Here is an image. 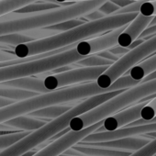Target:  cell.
<instances>
[{
  "label": "cell",
  "mask_w": 156,
  "mask_h": 156,
  "mask_svg": "<svg viewBox=\"0 0 156 156\" xmlns=\"http://www.w3.org/2000/svg\"><path fill=\"white\" fill-rule=\"evenodd\" d=\"M127 26L128 25L109 31L105 35L80 41L75 46L77 53L83 57H88L117 46L118 39L119 35L123 32V30L127 28Z\"/></svg>",
  "instance_id": "cell-9"
},
{
  "label": "cell",
  "mask_w": 156,
  "mask_h": 156,
  "mask_svg": "<svg viewBox=\"0 0 156 156\" xmlns=\"http://www.w3.org/2000/svg\"><path fill=\"white\" fill-rule=\"evenodd\" d=\"M151 132H156V123H150L140 126L126 127L121 128L113 131H104V132H94L85 138L80 142H103L115 140L124 138L137 137L139 135H146Z\"/></svg>",
  "instance_id": "cell-11"
},
{
  "label": "cell",
  "mask_w": 156,
  "mask_h": 156,
  "mask_svg": "<svg viewBox=\"0 0 156 156\" xmlns=\"http://www.w3.org/2000/svg\"><path fill=\"white\" fill-rule=\"evenodd\" d=\"M86 22H84V20H80V19H74V20H70L59 24H55L44 29H47L49 30H52V31H56V32H64L67 30H70L72 29H74L78 26H81L83 24H85Z\"/></svg>",
  "instance_id": "cell-26"
},
{
  "label": "cell",
  "mask_w": 156,
  "mask_h": 156,
  "mask_svg": "<svg viewBox=\"0 0 156 156\" xmlns=\"http://www.w3.org/2000/svg\"><path fill=\"white\" fill-rule=\"evenodd\" d=\"M152 19L153 17H145L139 13L133 21H131L130 24H128L127 28L119 35L118 39V45L124 48H128L136 40H138L147 27H149Z\"/></svg>",
  "instance_id": "cell-13"
},
{
  "label": "cell",
  "mask_w": 156,
  "mask_h": 156,
  "mask_svg": "<svg viewBox=\"0 0 156 156\" xmlns=\"http://www.w3.org/2000/svg\"><path fill=\"white\" fill-rule=\"evenodd\" d=\"M37 152H38L37 151L32 150V151H28V152H25V153H24V154H22L21 156H34Z\"/></svg>",
  "instance_id": "cell-40"
},
{
  "label": "cell",
  "mask_w": 156,
  "mask_h": 156,
  "mask_svg": "<svg viewBox=\"0 0 156 156\" xmlns=\"http://www.w3.org/2000/svg\"><path fill=\"white\" fill-rule=\"evenodd\" d=\"M109 66L100 67H80L74 68L70 71L51 74L45 77L44 87L49 91H55L58 88L70 87L75 84H80L84 82H96L98 78L107 71Z\"/></svg>",
  "instance_id": "cell-7"
},
{
  "label": "cell",
  "mask_w": 156,
  "mask_h": 156,
  "mask_svg": "<svg viewBox=\"0 0 156 156\" xmlns=\"http://www.w3.org/2000/svg\"><path fill=\"white\" fill-rule=\"evenodd\" d=\"M73 107L67 106V105H57V106H51L47 107L41 109H39L37 111L30 113L28 116L31 118H41L45 119H55L66 112H68Z\"/></svg>",
  "instance_id": "cell-18"
},
{
  "label": "cell",
  "mask_w": 156,
  "mask_h": 156,
  "mask_svg": "<svg viewBox=\"0 0 156 156\" xmlns=\"http://www.w3.org/2000/svg\"><path fill=\"white\" fill-rule=\"evenodd\" d=\"M0 1H2V0H0Z\"/></svg>",
  "instance_id": "cell-46"
},
{
  "label": "cell",
  "mask_w": 156,
  "mask_h": 156,
  "mask_svg": "<svg viewBox=\"0 0 156 156\" xmlns=\"http://www.w3.org/2000/svg\"><path fill=\"white\" fill-rule=\"evenodd\" d=\"M155 153H156V139H153L146 146L133 152L129 156H153Z\"/></svg>",
  "instance_id": "cell-27"
},
{
  "label": "cell",
  "mask_w": 156,
  "mask_h": 156,
  "mask_svg": "<svg viewBox=\"0 0 156 156\" xmlns=\"http://www.w3.org/2000/svg\"><path fill=\"white\" fill-rule=\"evenodd\" d=\"M102 125L103 121H100L80 131L70 130L61 138L51 141L48 146L39 151L34 156H60L90 134L96 132L100 127H102Z\"/></svg>",
  "instance_id": "cell-8"
},
{
  "label": "cell",
  "mask_w": 156,
  "mask_h": 156,
  "mask_svg": "<svg viewBox=\"0 0 156 156\" xmlns=\"http://www.w3.org/2000/svg\"><path fill=\"white\" fill-rule=\"evenodd\" d=\"M36 41L34 38H31L24 33H13L9 35L0 36V43H5L14 46H19L20 44L28 43L30 41Z\"/></svg>",
  "instance_id": "cell-24"
},
{
  "label": "cell",
  "mask_w": 156,
  "mask_h": 156,
  "mask_svg": "<svg viewBox=\"0 0 156 156\" xmlns=\"http://www.w3.org/2000/svg\"><path fill=\"white\" fill-rule=\"evenodd\" d=\"M156 71V54L141 62L128 71V75L136 81H141L151 73Z\"/></svg>",
  "instance_id": "cell-17"
},
{
  "label": "cell",
  "mask_w": 156,
  "mask_h": 156,
  "mask_svg": "<svg viewBox=\"0 0 156 156\" xmlns=\"http://www.w3.org/2000/svg\"><path fill=\"white\" fill-rule=\"evenodd\" d=\"M98 56H100V57H103V58H105V59H108V60H109V61H112V62H117L120 59V57H119V56H118V55H115V54L111 53L109 51H101V52L98 53Z\"/></svg>",
  "instance_id": "cell-33"
},
{
  "label": "cell",
  "mask_w": 156,
  "mask_h": 156,
  "mask_svg": "<svg viewBox=\"0 0 156 156\" xmlns=\"http://www.w3.org/2000/svg\"><path fill=\"white\" fill-rule=\"evenodd\" d=\"M156 95V80L141 83L130 87L113 98L106 101L88 112L75 117L70 122L71 130L80 131L98 122L103 121L108 117L117 114L124 108L135 104L151 96Z\"/></svg>",
  "instance_id": "cell-3"
},
{
  "label": "cell",
  "mask_w": 156,
  "mask_h": 156,
  "mask_svg": "<svg viewBox=\"0 0 156 156\" xmlns=\"http://www.w3.org/2000/svg\"><path fill=\"white\" fill-rule=\"evenodd\" d=\"M96 107L97 102L94 98H88L76 106H73L62 116L51 120L41 129L31 131L28 136L18 142L0 151V156H21L25 152L32 151V149L38 147L62 130L67 129L73 119L88 112Z\"/></svg>",
  "instance_id": "cell-4"
},
{
  "label": "cell",
  "mask_w": 156,
  "mask_h": 156,
  "mask_svg": "<svg viewBox=\"0 0 156 156\" xmlns=\"http://www.w3.org/2000/svg\"><path fill=\"white\" fill-rule=\"evenodd\" d=\"M107 0H88L74 2L52 10L28 14L21 19L2 20L0 21V36L23 33L32 30L44 29L70 20L81 19L98 9Z\"/></svg>",
  "instance_id": "cell-2"
},
{
  "label": "cell",
  "mask_w": 156,
  "mask_h": 156,
  "mask_svg": "<svg viewBox=\"0 0 156 156\" xmlns=\"http://www.w3.org/2000/svg\"><path fill=\"white\" fill-rule=\"evenodd\" d=\"M15 132H18V131H1V130H0V136H3V135H9V134L15 133Z\"/></svg>",
  "instance_id": "cell-41"
},
{
  "label": "cell",
  "mask_w": 156,
  "mask_h": 156,
  "mask_svg": "<svg viewBox=\"0 0 156 156\" xmlns=\"http://www.w3.org/2000/svg\"><path fill=\"white\" fill-rule=\"evenodd\" d=\"M146 1H149V0H140V1H136L133 2L132 4L127 6L126 8L120 9L119 10H118L117 12L114 13V15H120V14H128V13H140V9L141 7V5L143 3H145Z\"/></svg>",
  "instance_id": "cell-29"
},
{
  "label": "cell",
  "mask_w": 156,
  "mask_h": 156,
  "mask_svg": "<svg viewBox=\"0 0 156 156\" xmlns=\"http://www.w3.org/2000/svg\"><path fill=\"white\" fill-rule=\"evenodd\" d=\"M139 13H128L120 15H112L104 19L86 22L70 30L60 32L53 36L39 39L28 43L20 44L15 47L14 54L17 58H28L64 47L77 44L80 41H86L88 38L99 35L107 31H112L119 28L128 25L138 16Z\"/></svg>",
  "instance_id": "cell-1"
},
{
  "label": "cell",
  "mask_w": 156,
  "mask_h": 156,
  "mask_svg": "<svg viewBox=\"0 0 156 156\" xmlns=\"http://www.w3.org/2000/svg\"><path fill=\"white\" fill-rule=\"evenodd\" d=\"M14 59H17L16 55H13L12 53L0 50V62H7V61H10Z\"/></svg>",
  "instance_id": "cell-35"
},
{
  "label": "cell",
  "mask_w": 156,
  "mask_h": 156,
  "mask_svg": "<svg viewBox=\"0 0 156 156\" xmlns=\"http://www.w3.org/2000/svg\"><path fill=\"white\" fill-rule=\"evenodd\" d=\"M47 123L48 122L39 119L31 118L29 116H20L4 122V125L13 128L17 130L35 131L43 127L44 125H46Z\"/></svg>",
  "instance_id": "cell-15"
},
{
  "label": "cell",
  "mask_w": 156,
  "mask_h": 156,
  "mask_svg": "<svg viewBox=\"0 0 156 156\" xmlns=\"http://www.w3.org/2000/svg\"><path fill=\"white\" fill-rule=\"evenodd\" d=\"M153 96L146 98L136 105L124 109L111 117L107 118L103 120V125L96 132H104V131H113L119 129H121L123 126L129 125L140 119V112L142 108L152 99Z\"/></svg>",
  "instance_id": "cell-10"
},
{
  "label": "cell",
  "mask_w": 156,
  "mask_h": 156,
  "mask_svg": "<svg viewBox=\"0 0 156 156\" xmlns=\"http://www.w3.org/2000/svg\"><path fill=\"white\" fill-rule=\"evenodd\" d=\"M156 117V97L152 98L141 110L140 112V119L129 125L128 127H133V126H140L145 125L149 121H151L153 118Z\"/></svg>",
  "instance_id": "cell-22"
},
{
  "label": "cell",
  "mask_w": 156,
  "mask_h": 156,
  "mask_svg": "<svg viewBox=\"0 0 156 156\" xmlns=\"http://www.w3.org/2000/svg\"><path fill=\"white\" fill-rule=\"evenodd\" d=\"M153 139H149L146 137H130V138H124L115 140H109V141H103V142H79L78 144L82 145H87V146H94V147H100V148H106L110 150H116V151H129V152H135L144 146H146L148 143H150Z\"/></svg>",
  "instance_id": "cell-12"
},
{
  "label": "cell",
  "mask_w": 156,
  "mask_h": 156,
  "mask_svg": "<svg viewBox=\"0 0 156 156\" xmlns=\"http://www.w3.org/2000/svg\"><path fill=\"white\" fill-rule=\"evenodd\" d=\"M73 149L87 156H129L133 153L129 151H116V150H110V149L100 148V147L82 145L78 143L74 145Z\"/></svg>",
  "instance_id": "cell-16"
},
{
  "label": "cell",
  "mask_w": 156,
  "mask_h": 156,
  "mask_svg": "<svg viewBox=\"0 0 156 156\" xmlns=\"http://www.w3.org/2000/svg\"><path fill=\"white\" fill-rule=\"evenodd\" d=\"M38 95H40V94L30 92V91L22 90V89H18V88L0 86V98L10 99V100H13V101L25 100V99L36 97Z\"/></svg>",
  "instance_id": "cell-19"
},
{
  "label": "cell",
  "mask_w": 156,
  "mask_h": 156,
  "mask_svg": "<svg viewBox=\"0 0 156 156\" xmlns=\"http://www.w3.org/2000/svg\"><path fill=\"white\" fill-rule=\"evenodd\" d=\"M150 123H156V117H155V118H153V119H152L151 121H149L147 124H150Z\"/></svg>",
  "instance_id": "cell-43"
},
{
  "label": "cell",
  "mask_w": 156,
  "mask_h": 156,
  "mask_svg": "<svg viewBox=\"0 0 156 156\" xmlns=\"http://www.w3.org/2000/svg\"><path fill=\"white\" fill-rule=\"evenodd\" d=\"M119 9H120V8L118 5H116L113 2H111L110 0H107V1L98 9V10L101 11L106 17L114 15V13L117 12Z\"/></svg>",
  "instance_id": "cell-30"
},
{
  "label": "cell",
  "mask_w": 156,
  "mask_h": 156,
  "mask_svg": "<svg viewBox=\"0 0 156 156\" xmlns=\"http://www.w3.org/2000/svg\"><path fill=\"white\" fill-rule=\"evenodd\" d=\"M56 3H66V2H80V1H88V0H53Z\"/></svg>",
  "instance_id": "cell-39"
},
{
  "label": "cell",
  "mask_w": 156,
  "mask_h": 156,
  "mask_svg": "<svg viewBox=\"0 0 156 156\" xmlns=\"http://www.w3.org/2000/svg\"><path fill=\"white\" fill-rule=\"evenodd\" d=\"M62 6H66L64 3H62L59 5V3H53V2H45V3H33L30 5H28L16 12L21 13V14H32V13H40L44 12L48 10H52L55 9H59Z\"/></svg>",
  "instance_id": "cell-21"
},
{
  "label": "cell",
  "mask_w": 156,
  "mask_h": 156,
  "mask_svg": "<svg viewBox=\"0 0 156 156\" xmlns=\"http://www.w3.org/2000/svg\"><path fill=\"white\" fill-rule=\"evenodd\" d=\"M86 57L78 54L75 48L69 51L48 56L42 59L27 62L13 66L0 69V83L23 77H30L33 74L51 72L60 67L75 64Z\"/></svg>",
  "instance_id": "cell-5"
},
{
  "label": "cell",
  "mask_w": 156,
  "mask_h": 156,
  "mask_svg": "<svg viewBox=\"0 0 156 156\" xmlns=\"http://www.w3.org/2000/svg\"><path fill=\"white\" fill-rule=\"evenodd\" d=\"M153 156H156V153H155V154H154V155H153Z\"/></svg>",
  "instance_id": "cell-45"
},
{
  "label": "cell",
  "mask_w": 156,
  "mask_h": 156,
  "mask_svg": "<svg viewBox=\"0 0 156 156\" xmlns=\"http://www.w3.org/2000/svg\"><path fill=\"white\" fill-rule=\"evenodd\" d=\"M115 62L98 56V54L86 57L85 59L77 62L74 65L82 67H100V66H111Z\"/></svg>",
  "instance_id": "cell-23"
},
{
  "label": "cell",
  "mask_w": 156,
  "mask_h": 156,
  "mask_svg": "<svg viewBox=\"0 0 156 156\" xmlns=\"http://www.w3.org/2000/svg\"><path fill=\"white\" fill-rule=\"evenodd\" d=\"M153 25H156V16L153 17V19H152V20H151V22L150 23L149 26H153Z\"/></svg>",
  "instance_id": "cell-42"
},
{
  "label": "cell",
  "mask_w": 156,
  "mask_h": 156,
  "mask_svg": "<svg viewBox=\"0 0 156 156\" xmlns=\"http://www.w3.org/2000/svg\"><path fill=\"white\" fill-rule=\"evenodd\" d=\"M152 80H156V71L151 73L150 74H148L145 78H143V79L141 80L142 83L144 82H150V81H152Z\"/></svg>",
  "instance_id": "cell-37"
},
{
  "label": "cell",
  "mask_w": 156,
  "mask_h": 156,
  "mask_svg": "<svg viewBox=\"0 0 156 156\" xmlns=\"http://www.w3.org/2000/svg\"><path fill=\"white\" fill-rule=\"evenodd\" d=\"M153 34H156V25H153V26H149L141 34L140 36L139 37V39H145L146 37H149L151 35H153Z\"/></svg>",
  "instance_id": "cell-34"
},
{
  "label": "cell",
  "mask_w": 156,
  "mask_h": 156,
  "mask_svg": "<svg viewBox=\"0 0 156 156\" xmlns=\"http://www.w3.org/2000/svg\"><path fill=\"white\" fill-rule=\"evenodd\" d=\"M154 52H156V35L148 39L140 46L121 57L113 65L109 66L107 71L98 78L96 81L97 85L103 89L109 88L124 73Z\"/></svg>",
  "instance_id": "cell-6"
},
{
  "label": "cell",
  "mask_w": 156,
  "mask_h": 156,
  "mask_svg": "<svg viewBox=\"0 0 156 156\" xmlns=\"http://www.w3.org/2000/svg\"><path fill=\"white\" fill-rule=\"evenodd\" d=\"M108 51H109L111 53H113V54H115V55H118V56H119L120 58L121 57H123L124 55H126L127 53H129L130 51L128 49V48H124V47H120V46H115V47H113V48H111V49H109V50H108Z\"/></svg>",
  "instance_id": "cell-32"
},
{
  "label": "cell",
  "mask_w": 156,
  "mask_h": 156,
  "mask_svg": "<svg viewBox=\"0 0 156 156\" xmlns=\"http://www.w3.org/2000/svg\"><path fill=\"white\" fill-rule=\"evenodd\" d=\"M111 2H113L114 4L118 5L120 9H123V8H126L127 6L132 4L133 2L130 1V0H110Z\"/></svg>",
  "instance_id": "cell-36"
},
{
  "label": "cell",
  "mask_w": 156,
  "mask_h": 156,
  "mask_svg": "<svg viewBox=\"0 0 156 156\" xmlns=\"http://www.w3.org/2000/svg\"><path fill=\"white\" fill-rule=\"evenodd\" d=\"M30 132V131H18L15 133H11L9 135H3L0 136V151H2L10 145L18 142L21 139L28 136Z\"/></svg>",
  "instance_id": "cell-25"
},
{
  "label": "cell",
  "mask_w": 156,
  "mask_h": 156,
  "mask_svg": "<svg viewBox=\"0 0 156 156\" xmlns=\"http://www.w3.org/2000/svg\"><path fill=\"white\" fill-rule=\"evenodd\" d=\"M39 0H2L0 1V17L15 12L28 5L36 3Z\"/></svg>",
  "instance_id": "cell-20"
},
{
  "label": "cell",
  "mask_w": 156,
  "mask_h": 156,
  "mask_svg": "<svg viewBox=\"0 0 156 156\" xmlns=\"http://www.w3.org/2000/svg\"><path fill=\"white\" fill-rule=\"evenodd\" d=\"M130 1H132V2H136V1H140V0H130Z\"/></svg>",
  "instance_id": "cell-44"
},
{
  "label": "cell",
  "mask_w": 156,
  "mask_h": 156,
  "mask_svg": "<svg viewBox=\"0 0 156 156\" xmlns=\"http://www.w3.org/2000/svg\"><path fill=\"white\" fill-rule=\"evenodd\" d=\"M0 86L22 89L26 91L38 93V94H46V93L51 92L44 87L43 79H41V78H34V77L18 78V79L0 83Z\"/></svg>",
  "instance_id": "cell-14"
},
{
  "label": "cell",
  "mask_w": 156,
  "mask_h": 156,
  "mask_svg": "<svg viewBox=\"0 0 156 156\" xmlns=\"http://www.w3.org/2000/svg\"><path fill=\"white\" fill-rule=\"evenodd\" d=\"M140 13L145 17L156 16V0H149L143 3L140 9Z\"/></svg>",
  "instance_id": "cell-28"
},
{
  "label": "cell",
  "mask_w": 156,
  "mask_h": 156,
  "mask_svg": "<svg viewBox=\"0 0 156 156\" xmlns=\"http://www.w3.org/2000/svg\"><path fill=\"white\" fill-rule=\"evenodd\" d=\"M104 18H106V16H105L101 11H99L98 9H97V10H94V11H92L91 13L86 15L85 17L81 18L80 20L84 19L85 20H87V22H89V21L98 20H101V19H104Z\"/></svg>",
  "instance_id": "cell-31"
},
{
  "label": "cell",
  "mask_w": 156,
  "mask_h": 156,
  "mask_svg": "<svg viewBox=\"0 0 156 156\" xmlns=\"http://www.w3.org/2000/svg\"><path fill=\"white\" fill-rule=\"evenodd\" d=\"M13 103H14L13 100L0 98V108H4V107H7V106H9V105H11V104H13Z\"/></svg>",
  "instance_id": "cell-38"
}]
</instances>
